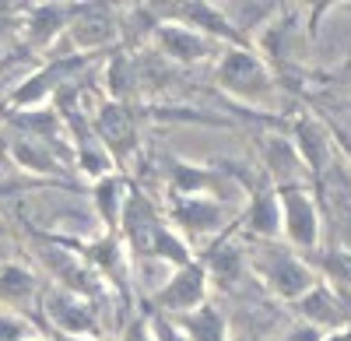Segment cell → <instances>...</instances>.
Listing matches in <instances>:
<instances>
[{
	"mask_svg": "<svg viewBox=\"0 0 351 341\" xmlns=\"http://www.w3.org/2000/svg\"><path fill=\"white\" fill-rule=\"evenodd\" d=\"M123 187L116 176H106L99 187H95V201H99V211H102V222L109 229H116V222H120V208H123Z\"/></svg>",
	"mask_w": 351,
	"mask_h": 341,
	"instance_id": "obj_18",
	"label": "cell"
},
{
	"mask_svg": "<svg viewBox=\"0 0 351 341\" xmlns=\"http://www.w3.org/2000/svg\"><path fill=\"white\" fill-rule=\"evenodd\" d=\"M291 145H295L306 173H324L327 169V158H330V141L327 134L319 130V124H313L309 117H302L295 124V137H291Z\"/></svg>",
	"mask_w": 351,
	"mask_h": 341,
	"instance_id": "obj_12",
	"label": "cell"
},
{
	"mask_svg": "<svg viewBox=\"0 0 351 341\" xmlns=\"http://www.w3.org/2000/svg\"><path fill=\"white\" fill-rule=\"evenodd\" d=\"M208 271H204V264L190 261L183 268H176L165 281H162V289H158V306L165 309V314H176V317H183V314H193L197 306L208 303Z\"/></svg>",
	"mask_w": 351,
	"mask_h": 341,
	"instance_id": "obj_4",
	"label": "cell"
},
{
	"mask_svg": "<svg viewBox=\"0 0 351 341\" xmlns=\"http://www.w3.org/2000/svg\"><path fill=\"white\" fill-rule=\"evenodd\" d=\"M319 338H324V334H319V331H313V327H295V331H291L288 334V341H319Z\"/></svg>",
	"mask_w": 351,
	"mask_h": 341,
	"instance_id": "obj_23",
	"label": "cell"
},
{
	"mask_svg": "<svg viewBox=\"0 0 351 341\" xmlns=\"http://www.w3.org/2000/svg\"><path fill=\"white\" fill-rule=\"evenodd\" d=\"M263 162H267L271 176L281 187H302L306 165H302L295 145H291V137H285V134H267L263 137Z\"/></svg>",
	"mask_w": 351,
	"mask_h": 341,
	"instance_id": "obj_11",
	"label": "cell"
},
{
	"mask_svg": "<svg viewBox=\"0 0 351 341\" xmlns=\"http://www.w3.org/2000/svg\"><path fill=\"white\" fill-rule=\"evenodd\" d=\"M148 327H152V338L155 341H186L183 331L176 327V320H169V317H155Z\"/></svg>",
	"mask_w": 351,
	"mask_h": 341,
	"instance_id": "obj_21",
	"label": "cell"
},
{
	"mask_svg": "<svg viewBox=\"0 0 351 341\" xmlns=\"http://www.w3.org/2000/svg\"><path fill=\"white\" fill-rule=\"evenodd\" d=\"M176 327L183 331L186 341H228V324L225 317L218 314L215 306H197L193 314H183V317H176Z\"/></svg>",
	"mask_w": 351,
	"mask_h": 341,
	"instance_id": "obj_13",
	"label": "cell"
},
{
	"mask_svg": "<svg viewBox=\"0 0 351 341\" xmlns=\"http://www.w3.org/2000/svg\"><path fill=\"white\" fill-rule=\"evenodd\" d=\"M32 299H36V278H32V271H25L18 264L0 268V303L25 306Z\"/></svg>",
	"mask_w": 351,
	"mask_h": 341,
	"instance_id": "obj_15",
	"label": "cell"
},
{
	"mask_svg": "<svg viewBox=\"0 0 351 341\" xmlns=\"http://www.w3.org/2000/svg\"><path fill=\"white\" fill-rule=\"evenodd\" d=\"M11 155L18 158V165L32 169V173H53V169H56L53 152L43 145V141H36V137H18V141H11Z\"/></svg>",
	"mask_w": 351,
	"mask_h": 341,
	"instance_id": "obj_16",
	"label": "cell"
},
{
	"mask_svg": "<svg viewBox=\"0 0 351 341\" xmlns=\"http://www.w3.org/2000/svg\"><path fill=\"white\" fill-rule=\"evenodd\" d=\"M250 268H253V274H256L278 299H285V303H291V306H295V303L316 285L313 268L299 257L295 250L278 246L274 239H263V243L256 239V243H253Z\"/></svg>",
	"mask_w": 351,
	"mask_h": 341,
	"instance_id": "obj_1",
	"label": "cell"
},
{
	"mask_svg": "<svg viewBox=\"0 0 351 341\" xmlns=\"http://www.w3.org/2000/svg\"><path fill=\"white\" fill-rule=\"evenodd\" d=\"M67 32L77 49H99L116 39V14L106 4H81L67 14Z\"/></svg>",
	"mask_w": 351,
	"mask_h": 341,
	"instance_id": "obj_6",
	"label": "cell"
},
{
	"mask_svg": "<svg viewBox=\"0 0 351 341\" xmlns=\"http://www.w3.org/2000/svg\"><path fill=\"white\" fill-rule=\"evenodd\" d=\"M295 309H299L302 324L319 331V334H330V331L344 327V306H341V299L334 296V289L319 285V281L295 303Z\"/></svg>",
	"mask_w": 351,
	"mask_h": 341,
	"instance_id": "obj_8",
	"label": "cell"
},
{
	"mask_svg": "<svg viewBox=\"0 0 351 341\" xmlns=\"http://www.w3.org/2000/svg\"><path fill=\"white\" fill-rule=\"evenodd\" d=\"M64 25H67V11H64V8L43 4V8L32 11V25H28V36H32L36 43H49Z\"/></svg>",
	"mask_w": 351,
	"mask_h": 341,
	"instance_id": "obj_17",
	"label": "cell"
},
{
	"mask_svg": "<svg viewBox=\"0 0 351 341\" xmlns=\"http://www.w3.org/2000/svg\"><path fill=\"white\" fill-rule=\"evenodd\" d=\"M67 341H102V338H67Z\"/></svg>",
	"mask_w": 351,
	"mask_h": 341,
	"instance_id": "obj_24",
	"label": "cell"
},
{
	"mask_svg": "<svg viewBox=\"0 0 351 341\" xmlns=\"http://www.w3.org/2000/svg\"><path fill=\"white\" fill-rule=\"evenodd\" d=\"M239 341H246V338H239Z\"/></svg>",
	"mask_w": 351,
	"mask_h": 341,
	"instance_id": "obj_25",
	"label": "cell"
},
{
	"mask_svg": "<svg viewBox=\"0 0 351 341\" xmlns=\"http://www.w3.org/2000/svg\"><path fill=\"white\" fill-rule=\"evenodd\" d=\"M155 43L176 64H200L204 56H211V39L183 21H162L155 28Z\"/></svg>",
	"mask_w": 351,
	"mask_h": 341,
	"instance_id": "obj_7",
	"label": "cell"
},
{
	"mask_svg": "<svg viewBox=\"0 0 351 341\" xmlns=\"http://www.w3.org/2000/svg\"><path fill=\"white\" fill-rule=\"evenodd\" d=\"M123 341H155V338H152V327L141 320V324H130V327H127Z\"/></svg>",
	"mask_w": 351,
	"mask_h": 341,
	"instance_id": "obj_22",
	"label": "cell"
},
{
	"mask_svg": "<svg viewBox=\"0 0 351 341\" xmlns=\"http://www.w3.org/2000/svg\"><path fill=\"white\" fill-rule=\"evenodd\" d=\"M95 130L102 137V145L112 155H130L137 145V134H134V120L123 102H102L95 113Z\"/></svg>",
	"mask_w": 351,
	"mask_h": 341,
	"instance_id": "obj_9",
	"label": "cell"
},
{
	"mask_svg": "<svg viewBox=\"0 0 351 341\" xmlns=\"http://www.w3.org/2000/svg\"><path fill=\"white\" fill-rule=\"evenodd\" d=\"M278 218L288 250H316L319 246V208L306 187H278Z\"/></svg>",
	"mask_w": 351,
	"mask_h": 341,
	"instance_id": "obj_3",
	"label": "cell"
},
{
	"mask_svg": "<svg viewBox=\"0 0 351 341\" xmlns=\"http://www.w3.org/2000/svg\"><path fill=\"white\" fill-rule=\"evenodd\" d=\"M36 338V327L21 320L11 309H0V341H32Z\"/></svg>",
	"mask_w": 351,
	"mask_h": 341,
	"instance_id": "obj_20",
	"label": "cell"
},
{
	"mask_svg": "<svg viewBox=\"0 0 351 341\" xmlns=\"http://www.w3.org/2000/svg\"><path fill=\"white\" fill-rule=\"evenodd\" d=\"M43 309L53 320V327H60L67 338H99V320L88 299L67 292V289H49L43 296Z\"/></svg>",
	"mask_w": 351,
	"mask_h": 341,
	"instance_id": "obj_5",
	"label": "cell"
},
{
	"mask_svg": "<svg viewBox=\"0 0 351 341\" xmlns=\"http://www.w3.org/2000/svg\"><path fill=\"white\" fill-rule=\"evenodd\" d=\"M137 84V71L130 60H123V56H116V60L109 64V92H112V102H123Z\"/></svg>",
	"mask_w": 351,
	"mask_h": 341,
	"instance_id": "obj_19",
	"label": "cell"
},
{
	"mask_svg": "<svg viewBox=\"0 0 351 341\" xmlns=\"http://www.w3.org/2000/svg\"><path fill=\"white\" fill-rule=\"evenodd\" d=\"M176 225H180L183 233H215L218 225L225 222V211H221V204L215 201V197H208V193H186V197H180L176 201Z\"/></svg>",
	"mask_w": 351,
	"mask_h": 341,
	"instance_id": "obj_10",
	"label": "cell"
},
{
	"mask_svg": "<svg viewBox=\"0 0 351 341\" xmlns=\"http://www.w3.org/2000/svg\"><path fill=\"white\" fill-rule=\"evenodd\" d=\"M246 229L253 239H278L281 236V218H278V193L274 190H263L253 193V201L246 208Z\"/></svg>",
	"mask_w": 351,
	"mask_h": 341,
	"instance_id": "obj_14",
	"label": "cell"
},
{
	"mask_svg": "<svg viewBox=\"0 0 351 341\" xmlns=\"http://www.w3.org/2000/svg\"><path fill=\"white\" fill-rule=\"evenodd\" d=\"M215 81L221 89L239 99L246 106H260L267 109L274 102V78L271 67L260 60V56L250 46H232L218 56V67H215Z\"/></svg>",
	"mask_w": 351,
	"mask_h": 341,
	"instance_id": "obj_2",
	"label": "cell"
}]
</instances>
